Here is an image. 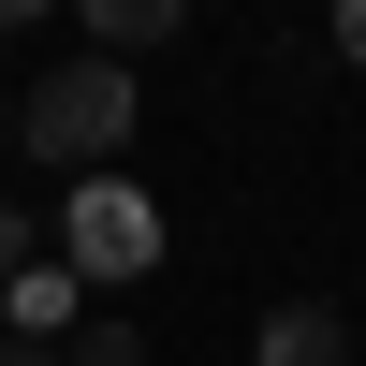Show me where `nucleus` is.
Segmentation results:
<instances>
[{"label": "nucleus", "mask_w": 366, "mask_h": 366, "mask_svg": "<svg viewBox=\"0 0 366 366\" xmlns=\"http://www.w3.org/2000/svg\"><path fill=\"white\" fill-rule=\"evenodd\" d=\"M0 366H59V352H44V337H0Z\"/></svg>", "instance_id": "obj_9"}, {"label": "nucleus", "mask_w": 366, "mask_h": 366, "mask_svg": "<svg viewBox=\"0 0 366 366\" xmlns=\"http://www.w3.org/2000/svg\"><path fill=\"white\" fill-rule=\"evenodd\" d=\"M0 147H15V103H0Z\"/></svg>", "instance_id": "obj_10"}, {"label": "nucleus", "mask_w": 366, "mask_h": 366, "mask_svg": "<svg viewBox=\"0 0 366 366\" xmlns=\"http://www.w3.org/2000/svg\"><path fill=\"white\" fill-rule=\"evenodd\" d=\"M249 366H352V322L293 293V308H264V337H249Z\"/></svg>", "instance_id": "obj_3"}, {"label": "nucleus", "mask_w": 366, "mask_h": 366, "mask_svg": "<svg viewBox=\"0 0 366 366\" xmlns=\"http://www.w3.org/2000/svg\"><path fill=\"white\" fill-rule=\"evenodd\" d=\"M0 322H15V337H44V352H59V322H74V279H59V264H29V279L0 293Z\"/></svg>", "instance_id": "obj_5"}, {"label": "nucleus", "mask_w": 366, "mask_h": 366, "mask_svg": "<svg viewBox=\"0 0 366 366\" xmlns=\"http://www.w3.org/2000/svg\"><path fill=\"white\" fill-rule=\"evenodd\" d=\"M162 264V205L117 191V176H74V205H59V279H147Z\"/></svg>", "instance_id": "obj_2"}, {"label": "nucleus", "mask_w": 366, "mask_h": 366, "mask_svg": "<svg viewBox=\"0 0 366 366\" xmlns=\"http://www.w3.org/2000/svg\"><path fill=\"white\" fill-rule=\"evenodd\" d=\"M162 29H176V0H88V44H74V59H117V74H132Z\"/></svg>", "instance_id": "obj_4"}, {"label": "nucleus", "mask_w": 366, "mask_h": 366, "mask_svg": "<svg viewBox=\"0 0 366 366\" xmlns=\"http://www.w3.org/2000/svg\"><path fill=\"white\" fill-rule=\"evenodd\" d=\"M29 264H44V249H29V220H15V205H0V293H15Z\"/></svg>", "instance_id": "obj_7"}, {"label": "nucleus", "mask_w": 366, "mask_h": 366, "mask_svg": "<svg viewBox=\"0 0 366 366\" xmlns=\"http://www.w3.org/2000/svg\"><path fill=\"white\" fill-rule=\"evenodd\" d=\"M59 366H147V337L132 322H88V337H59Z\"/></svg>", "instance_id": "obj_6"}, {"label": "nucleus", "mask_w": 366, "mask_h": 366, "mask_svg": "<svg viewBox=\"0 0 366 366\" xmlns=\"http://www.w3.org/2000/svg\"><path fill=\"white\" fill-rule=\"evenodd\" d=\"M132 117H147V103H132V74H117V59H59V74L15 103V147H44L59 176H103L117 147H132Z\"/></svg>", "instance_id": "obj_1"}, {"label": "nucleus", "mask_w": 366, "mask_h": 366, "mask_svg": "<svg viewBox=\"0 0 366 366\" xmlns=\"http://www.w3.org/2000/svg\"><path fill=\"white\" fill-rule=\"evenodd\" d=\"M337 59H352V74H366V0H352V15H337Z\"/></svg>", "instance_id": "obj_8"}]
</instances>
